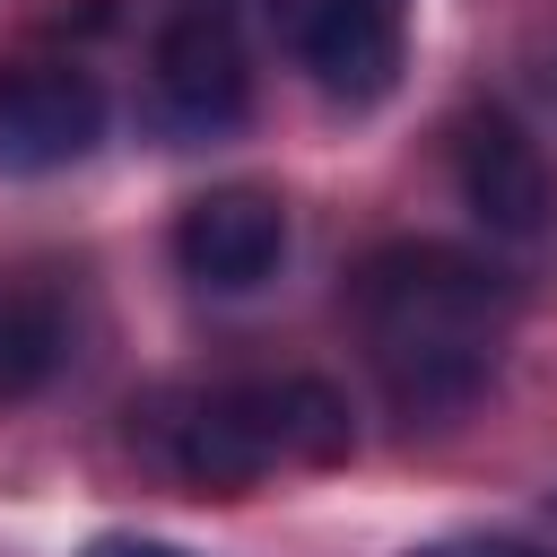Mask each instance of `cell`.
<instances>
[{"label": "cell", "instance_id": "obj_4", "mask_svg": "<svg viewBox=\"0 0 557 557\" xmlns=\"http://www.w3.org/2000/svg\"><path fill=\"white\" fill-rule=\"evenodd\" d=\"M244 44L218 9H183L148 52V122L165 139H218L244 122Z\"/></svg>", "mask_w": 557, "mask_h": 557}, {"label": "cell", "instance_id": "obj_7", "mask_svg": "<svg viewBox=\"0 0 557 557\" xmlns=\"http://www.w3.org/2000/svg\"><path fill=\"white\" fill-rule=\"evenodd\" d=\"M278 252H287V209H278V191H261V183H218V191L183 200V218H174V261H183V278H200V287H218V296L261 287V278L278 270Z\"/></svg>", "mask_w": 557, "mask_h": 557}, {"label": "cell", "instance_id": "obj_2", "mask_svg": "<svg viewBox=\"0 0 557 557\" xmlns=\"http://www.w3.org/2000/svg\"><path fill=\"white\" fill-rule=\"evenodd\" d=\"M348 453V400L313 374H270V383H226L200 392L174 435L165 461L200 487V496H244L270 470H322Z\"/></svg>", "mask_w": 557, "mask_h": 557}, {"label": "cell", "instance_id": "obj_10", "mask_svg": "<svg viewBox=\"0 0 557 557\" xmlns=\"http://www.w3.org/2000/svg\"><path fill=\"white\" fill-rule=\"evenodd\" d=\"M87 557H183V548H165V540H131V531H113V540H96Z\"/></svg>", "mask_w": 557, "mask_h": 557}, {"label": "cell", "instance_id": "obj_9", "mask_svg": "<svg viewBox=\"0 0 557 557\" xmlns=\"http://www.w3.org/2000/svg\"><path fill=\"white\" fill-rule=\"evenodd\" d=\"M418 557H531L522 540H444V548H418Z\"/></svg>", "mask_w": 557, "mask_h": 557}, {"label": "cell", "instance_id": "obj_8", "mask_svg": "<svg viewBox=\"0 0 557 557\" xmlns=\"http://www.w3.org/2000/svg\"><path fill=\"white\" fill-rule=\"evenodd\" d=\"M61 366V305L35 287H0V400H26Z\"/></svg>", "mask_w": 557, "mask_h": 557}, {"label": "cell", "instance_id": "obj_1", "mask_svg": "<svg viewBox=\"0 0 557 557\" xmlns=\"http://www.w3.org/2000/svg\"><path fill=\"white\" fill-rule=\"evenodd\" d=\"M513 322V287L453 244H392L357 270V339L409 418L479 400Z\"/></svg>", "mask_w": 557, "mask_h": 557}, {"label": "cell", "instance_id": "obj_5", "mask_svg": "<svg viewBox=\"0 0 557 557\" xmlns=\"http://www.w3.org/2000/svg\"><path fill=\"white\" fill-rule=\"evenodd\" d=\"M104 139V87L78 61H0V174H61Z\"/></svg>", "mask_w": 557, "mask_h": 557}, {"label": "cell", "instance_id": "obj_3", "mask_svg": "<svg viewBox=\"0 0 557 557\" xmlns=\"http://www.w3.org/2000/svg\"><path fill=\"white\" fill-rule=\"evenodd\" d=\"M270 35L348 113L400 87V0H270Z\"/></svg>", "mask_w": 557, "mask_h": 557}, {"label": "cell", "instance_id": "obj_6", "mask_svg": "<svg viewBox=\"0 0 557 557\" xmlns=\"http://www.w3.org/2000/svg\"><path fill=\"white\" fill-rule=\"evenodd\" d=\"M453 183L470 200V218L505 244H531L548 235V209H557V174L540 157V139L513 122V113H461L453 122Z\"/></svg>", "mask_w": 557, "mask_h": 557}]
</instances>
